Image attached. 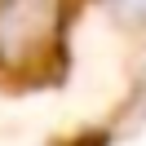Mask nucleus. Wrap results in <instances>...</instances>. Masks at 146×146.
I'll use <instances>...</instances> for the list:
<instances>
[{
  "label": "nucleus",
  "instance_id": "obj_1",
  "mask_svg": "<svg viewBox=\"0 0 146 146\" xmlns=\"http://www.w3.org/2000/svg\"><path fill=\"white\" fill-rule=\"evenodd\" d=\"M66 0H0V66L36 71L58 44Z\"/></svg>",
  "mask_w": 146,
  "mask_h": 146
}]
</instances>
